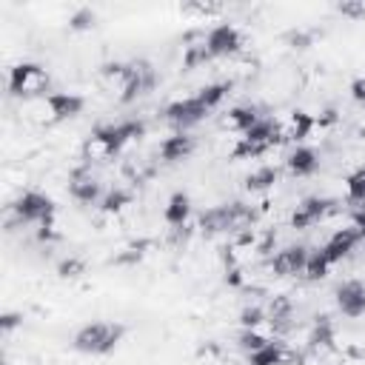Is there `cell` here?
Returning <instances> with one entry per match:
<instances>
[{
    "instance_id": "6",
    "label": "cell",
    "mask_w": 365,
    "mask_h": 365,
    "mask_svg": "<svg viewBox=\"0 0 365 365\" xmlns=\"http://www.w3.org/2000/svg\"><path fill=\"white\" fill-rule=\"evenodd\" d=\"M11 214L17 222H26V225H51L54 222V214H57V205L48 194L43 191H23L14 202H11Z\"/></svg>"
},
{
    "instance_id": "22",
    "label": "cell",
    "mask_w": 365,
    "mask_h": 365,
    "mask_svg": "<svg viewBox=\"0 0 365 365\" xmlns=\"http://www.w3.org/2000/svg\"><path fill=\"white\" fill-rule=\"evenodd\" d=\"M277 180H279V171H277L274 165H259L257 171H251V174L245 177V188H248V191H268Z\"/></svg>"
},
{
    "instance_id": "3",
    "label": "cell",
    "mask_w": 365,
    "mask_h": 365,
    "mask_svg": "<svg viewBox=\"0 0 365 365\" xmlns=\"http://www.w3.org/2000/svg\"><path fill=\"white\" fill-rule=\"evenodd\" d=\"M123 336H125V325H123V322L97 319V322L83 325V328L74 334L71 345H74V351H80V354L106 356V354H111V351L123 342Z\"/></svg>"
},
{
    "instance_id": "12",
    "label": "cell",
    "mask_w": 365,
    "mask_h": 365,
    "mask_svg": "<svg viewBox=\"0 0 365 365\" xmlns=\"http://www.w3.org/2000/svg\"><path fill=\"white\" fill-rule=\"evenodd\" d=\"M308 248L305 245H285V248H279L274 257H271V271L277 274V277H297V274H302L305 271V262H308Z\"/></svg>"
},
{
    "instance_id": "31",
    "label": "cell",
    "mask_w": 365,
    "mask_h": 365,
    "mask_svg": "<svg viewBox=\"0 0 365 365\" xmlns=\"http://www.w3.org/2000/svg\"><path fill=\"white\" fill-rule=\"evenodd\" d=\"M262 322H265V311H262L259 305L242 308V314H240V325H242V328H259Z\"/></svg>"
},
{
    "instance_id": "14",
    "label": "cell",
    "mask_w": 365,
    "mask_h": 365,
    "mask_svg": "<svg viewBox=\"0 0 365 365\" xmlns=\"http://www.w3.org/2000/svg\"><path fill=\"white\" fill-rule=\"evenodd\" d=\"M336 308L339 314L356 319L365 314V282L362 279H345L336 288Z\"/></svg>"
},
{
    "instance_id": "16",
    "label": "cell",
    "mask_w": 365,
    "mask_h": 365,
    "mask_svg": "<svg viewBox=\"0 0 365 365\" xmlns=\"http://www.w3.org/2000/svg\"><path fill=\"white\" fill-rule=\"evenodd\" d=\"M68 194H71V200H77L83 205L97 202L100 200V182H97V177H91L88 168H77L68 180Z\"/></svg>"
},
{
    "instance_id": "32",
    "label": "cell",
    "mask_w": 365,
    "mask_h": 365,
    "mask_svg": "<svg viewBox=\"0 0 365 365\" xmlns=\"http://www.w3.org/2000/svg\"><path fill=\"white\" fill-rule=\"evenodd\" d=\"M351 225L359 231V237L365 240V205H356L354 211H351Z\"/></svg>"
},
{
    "instance_id": "33",
    "label": "cell",
    "mask_w": 365,
    "mask_h": 365,
    "mask_svg": "<svg viewBox=\"0 0 365 365\" xmlns=\"http://www.w3.org/2000/svg\"><path fill=\"white\" fill-rule=\"evenodd\" d=\"M20 322H23V317H20V314L6 311V314H3V319H0V328H3V334H11V331H14Z\"/></svg>"
},
{
    "instance_id": "8",
    "label": "cell",
    "mask_w": 365,
    "mask_h": 365,
    "mask_svg": "<svg viewBox=\"0 0 365 365\" xmlns=\"http://www.w3.org/2000/svg\"><path fill=\"white\" fill-rule=\"evenodd\" d=\"M202 48H205L208 57H231L242 48V34L231 23H217V26L208 29V34L202 40Z\"/></svg>"
},
{
    "instance_id": "18",
    "label": "cell",
    "mask_w": 365,
    "mask_h": 365,
    "mask_svg": "<svg viewBox=\"0 0 365 365\" xmlns=\"http://www.w3.org/2000/svg\"><path fill=\"white\" fill-rule=\"evenodd\" d=\"M285 165H288V171H291L294 177H311V174L319 168V157H317L314 148L297 145V148L285 157Z\"/></svg>"
},
{
    "instance_id": "25",
    "label": "cell",
    "mask_w": 365,
    "mask_h": 365,
    "mask_svg": "<svg viewBox=\"0 0 365 365\" xmlns=\"http://www.w3.org/2000/svg\"><path fill=\"white\" fill-rule=\"evenodd\" d=\"M345 191H348V200L356 202V205H365V165L354 168L345 180Z\"/></svg>"
},
{
    "instance_id": "11",
    "label": "cell",
    "mask_w": 365,
    "mask_h": 365,
    "mask_svg": "<svg viewBox=\"0 0 365 365\" xmlns=\"http://www.w3.org/2000/svg\"><path fill=\"white\" fill-rule=\"evenodd\" d=\"M334 200H328V197H305L297 208H294V214H291V225L294 228H311V225H317V222H322L331 211H334Z\"/></svg>"
},
{
    "instance_id": "4",
    "label": "cell",
    "mask_w": 365,
    "mask_h": 365,
    "mask_svg": "<svg viewBox=\"0 0 365 365\" xmlns=\"http://www.w3.org/2000/svg\"><path fill=\"white\" fill-rule=\"evenodd\" d=\"M254 208L245 202H222L208 208L200 217V228L205 234H228V231H245L254 222Z\"/></svg>"
},
{
    "instance_id": "28",
    "label": "cell",
    "mask_w": 365,
    "mask_h": 365,
    "mask_svg": "<svg viewBox=\"0 0 365 365\" xmlns=\"http://www.w3.org/2000/svg\"><path fill=\"white\" fill-rule=\"evenodd\" d=\"M57 274H60L63 279H77V277L86 274V259H80V257H66V259L57 262Z\"/></svg>"
},
{
    "instance_id": "15",
    "label": "cell",
    "mask_w": 365,
    "mask_h": 365,
    "mask_svg": "<svg viewBox=\"0 0 365 365\" xmlns=\"http://www.w3.org/2000/svg\"><path fill=\"white\" fill-rule=\"evenodd\" d=\"M194 145H197V143H194V137H191V134L177 131V134H171V137H165V140L160 143V160H163V163H168V165L182 163V160H188V157H191Z\"/></svg>"
},
{
    "instance_id": "17",
    "label": "cell",
    "mask_w": 365,
    "mask_h": 365,
    "mask_svg": "<svg viewBox=\"0 0 365 365\" xmlns=\"http://www.w3.org/2000/svg\"><path fill=\"white\" fill-rule=\"evenodd\" d=\"M314 125H317V117H314V114H308V111H294V114H288L285 125H279V131H282V140L302 143V140H308V134L314 131Z\"/></svg>"
},
{
    "instance_id": "27",
    "label": "cell",
    "mask_w": 365,
    "mask_h": 365,
    "mask_svg": "<svg viewBox=\"0 0 365 365\" xmlns=\"http://www.w3.org/2000/svg\"><path fill=\"white\" fill-rule=\"evenodd\" d=\"M311 345H317V348H331L334 345V325L328 322V317H317L314 331H311Z\"/></svg>"
},
{
    "instance_id": "19",
    "label": "cell",
    "mask_w": 365,
    "mask_h": 365,
    "mask_svg": "<svg viewBox=\"0 0 365 365\" xmlns=\"http://www.w3.org/2000/svg\"><path fill=\"white\" fill-rule=\"evenodd\" d=\"M191 217V197L185 191H174L163 208V220L171 225V228H182Z\"/></svg>"
},
{
    "instance_id": "23",
    "label": "cell",
    "mask_w": 365,
    "mask_h": 365,
    "mask_svg": "<svg viewBox=\"0 0 365 365\" xmlns=\"http://www.w3.org/2000/svg\"><path fill=\"white\" fill-rule=\"evenodd\" d=\"M228 94H231V83H208L205 88H200L197 100H200L208 111H214V108H217Z\"/></svg>"
},
{
    "instance_id": "24",
    "label": "cell",
    "mask_w": 365,
    "mask_h": 365,
    "mask_svg": "<svg viewBox=\"0 0 365 365\" xmlns=\"http://www.w3.org/2000/svg\"><path fill=\"white\" fill-rule=\"evenodd\" d=\"M328 271H331V262H328V257L322 254V248H317V251H311L308 254V262H305V279H311V282H317V279H325L328 277Z\"/></svg>"
},
{
    "instance_id": "26",
    "label": "cell",
    "mask_w": 365,
    "mask_h": 365,
    "mask_svg": "<svg viewBox=\"0 0 365 365\" xmlns=\"http://www.w3.org/2000/svg\"><path fill=\"white\" fill-rule=\"evenodd\" d=\"M131 202V191H125V188H111L103 200H100V208L106 211V214H117V211H123L125 205Z\"/></svg>"
},
{
    "instance_id": "34",
    "label": "cell",
    "mask_w": 365,
    "mask_h": 365,
    "mask_svg": "<svg viewBox=\"0 0 365 365\" xmlns=\"http://www.w3.org/2000/svg\"><path fill=\"white\" fill-rule=\"evenodd\" d=\"M351 97H354V103H359V106H365V77H356L354 83H351Z\"/></svg>"
},
{
    "instance_id": "29",
    "label": "cell",
    "mask_w": 365,
    "mask_h": 365,
    "mask_svg": "<svg viewBox=\"0 0 365 365\" xmlns=\"http://www.w3.org/2000/svg\"><path fill=\"white\" fill-rule=\"evenodd\" d=\"M271 339L265 336V334H259L257 328H242V334H240V348L242 351H257V348H262V345H268Z\"/></svg>"
},
{
    "instance_id": "1",
    "label": "cell",
    "mask_w": 365,
    "mask_h": 365,
    "mask_svg": "<svg viewBox=\"0 0 365 365\" xmlns=\"http://www.w3.org/2000/svg\"><path fill=\"white\" fill-rule=\"evenodd\" d=\"M145 134V125L140 120H120V123H108V125H97L91 131V137L86 140V157L88 160H103V157H114L120 154L128 143L140 140Z\"/></svg>"
},
{
    "instance_id": "2",
    "label": "cell",
    "mask_w": 365,
    "mask_h": 365,
    "mask_svg": "<svg viewBox=\"0 0 365 365\" xmlns=\"http://www.w3.org/2000/svg\"><path fill=\"white\" fill-rule=\"evenodd\" d=\"M103 77L117 86L123 103H131L140 94L151 91L154 80H157L154 68L148 63H143V60H137V63H106L103 66Z\"/></svg>"
},
{
    "instance_id": "13",
    "label": "cell",
    "mask_w": 365,
    "mask_h": 365,
    "mask_svg": "<svg viewBox=\"0 0 365 365\" xmlns=\"http://www.w3.org/2000/svg\"><path fill=\"white\" fill-rule=\"evenodd\" d=\"M359 242H362L359 231H356L354 225H345V228H339V231H334V234L328 237V242L322 245V254L328 257L331 265H336V262H342L345 257H351V251H354Z\"/></svg>"
},
{
    "instance_id": "21",
    "label": "cell",
    "mask_w": 365,
    "mask_h": 365,
    "mask_svg": "<svg viewBox=\"0 0 365 365\" xmlns=\"http://www.w3.org/2000/svg\"><path fill=\"white\" fill-rule=\"evenodd\" d=\"M259 120H262V117H259L257 106H234V108H228V114H225V125L234 128V131H240V134H245L248 128H254Z\"/></svg>"
},
{
    "instance_id": "5",
    "label": "cell",
    "mask_w": 365,
    "mask_h": 365,
    "mask_svg": "<svg viewBox=\"0 0 365 365\" xmlns=\"http://www.w3.org/2000/svg\"><path fill=\"white\" fill-rule=\"evenodd\" d=\"M51 77L48 71L40 66V63H31V60H23L17 66H11L9 71V94L11 97H40L46 94Z\"/></svg>"
},
{
    "instance_id": "9",
    "label": "cell",
    "mask_w": 365,
    "mask_h": 365,
    "mask_svg": "<svg viewBox=\"0 0 365 365\" xmlns=\"http://www.w3.org/2000/svg\"><path fill=\"white\" fill-rule=\"evenodd\" d=\"M163 114H165V120H168L171 125H177V128L182 131V128H188V125L202 123V120L208 117V108H205V106L197 100V94H194V97H182V100L168 103Z\"/></svg>"
},
{
    "instance_id": "10",
    "label": "cell",
    "mask_w": 365,
    "mask_h": 365,
    "mask_svg": "<svg viewBox=\"0 0 365 365\" xmlns=\"http://www.w3.org/2000/svg\"><path fill=\"white\" fill-rule=\"evenodd\" d=\"M83 106H86V100L80 94H71V91H51V94L43 97V108L48 111L51 123L74 120L83 111Z\"/></svg>"
},
{
    "instance_id": "20",
    "label": "cell",
    "mask_w": 365,
    "mask_h": 365,
    "mask_svg": "<svg viewBox=\"0 0 365 365\" xmlns=\"http://www.w3.org/2000/svg\"><path fill=\"white\" fill-rule=\"evenodd\" d=\"M288 359H291L288 348L282 342H274V339L248 354V365H285Z\"/></svg>"
},
{
    "instance_id": "7",
    "label": "cell",
    "mask_w": 365,
    "mask_h": 365,
    "mask_svg": "<svg viewBox=\"0 0 365 365\" xmlns=\"http://www.w3.org/2000/svg\"><path fill=\"white\" fill-rule=\"evenodd\" d=\"M279 143H282L279 123H274V120H259L254 128H248V131L240 137V143H237V148H234V157H237V160H242V157H262L265 151H271V148L279 145Z\"/></svg>"
},
{
    "instance_id": "30",
    "label": "cell",
    "mask_w": 365,
    "mask_h": 365,
    "mask_svg": "<svg viewBox=\"0 0 365 365\" xmlns=\"http://www.w3.org/2000/svg\"><path fill=\"white\" fill-rule=\"evenodd\" d=\"M94 20H97V14H94L91 9H77V11L68 17V29H74V31H88V29H94Z\"/></svg>"
}]
</instances>
